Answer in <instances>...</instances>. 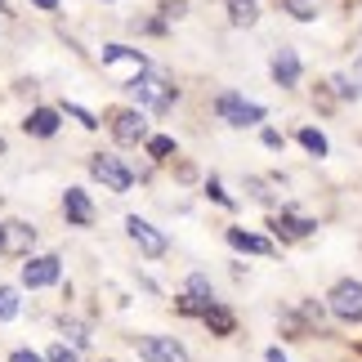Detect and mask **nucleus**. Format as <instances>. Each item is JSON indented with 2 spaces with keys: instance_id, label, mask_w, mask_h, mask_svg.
Instances as JSON below:
<instances>
[{
  "instance_id": "obj_15",
  "label": "nucleus",
  "mask_w": 362,
  "mask_h": 362,
  "mask_svg": "<svg viewBox=\"0 0 362 362\" xmlns=\"http://www.w3.org/2000/svg\"><path fill=\"white\" fill-rule=\"evenodd\" d=\"M273 228L282 233V238H309L317 224H313V219H304V215H277V219H273Z\"/></svg>"
},
{
  "instance_id": "obj_7",
  "label": "nucleus",
  "mask_w": 362,
  "mask_h": 362,
  "mask_svg": "<svg viewBox=\"0 0 362 362\" xmlns=\"http://www.w3.org/2000/svg\"><path fill=\"white\" fill-rule=\"evenodd\" d=\"M125 233H130V242H134L139 250H144L148 259H161V255H165V238H161V233L148 224V219L130 215V219H125Z\"/></svg>"
},
{
  "instance_id": "obj_26",
  "label": "nucleus",
  "mask_w": 362,
  "mask_h": 362,
  "mask_svg": "<svg viewBox=\"0 0 362 362\" xmlns=\"http://www.w3.org/2000/svg\"><path fill=\"white\" fill-rule=\"evenodd\" d=\"M331 86H336V90L344 94V99H358V94H362V90L354 86V81H349V76H336V81H331Z\"/></svg>"
},
{
  "instance_id": "obj_21",
  "label": "nucleus",
  "mask_w": 362,
  "mask_h": 362,
  "mask_svg": "<svg viewBox=\"0 0 362 362\" xmlns=\"http://www.w3.org/2000/svg\"><path fill=\"white\" fill-rule=\"evenodd\" d=\"M13 313H18V291H13V286H0V322H9Z\"/></svg>"
},
{
  "instance_id": "obj_19",
  "label": "nucleus",
  "mask_w": 362,
  "mask_h": 362,
  "mask_svg": "<svg viewBox=\"0 0 362 362\" xmlns=\"http://www.w3.org/2000/svg\"><path fill=\"white\" fill-rule=\"evenodd\" d=\"M300 144L309 148L313 157H327V134H322V130H313V125H304V130H300Z\"/></svg>"
},
{
  "instance_id": "obj_8",
  "label": "nucleus",
  "mask_w": 362,
  "mask_h": 362,
  "mask_svg": "<svg viewBox=\"0 0 362 362\" xmlns=\"http://www.w3.org/2000/svg\"><path fill=\"white\" fill-rule=\"evenodd\" d=\"M112 134L121 144H139V139H148V121L139 107H117L112 112Z\"/></svg>"
},
{
  "instance_id": "obj_3",
  "label": "nucleus",
  "mask_w": 362,
  "mask_h": 362,
  "mask_svg": "<svg viewBox=\"0 0 362 362\" xmlns=\"http://www.w3.org/2000/svg\"><path fill=\"white\" fill-rule=\"evenodd\" d=\"M134 349H139L144 362H188V349L179 340H170V336H139Z\"/></svg>"
},
{
  "instance_id": "obj_33",
  "label": "nucleus",
  "mask_w": 362,
  "mask_h": 362,
  "mask_svg": "<svg viewBox=\"0 0 362 362\" xmlns=\"http://www.w3.org/2000/svg\"><path fill=\"white\" fill-rule=\"evenodd\" d=\"M269 362H286V358H282V349H269Z\"/></svg>"
},
{
  "instance_id": "obj_31",
  "label": "nucleus",
  "mask_w": 362,
  "mask_h": 362,
  "mask_svg": "<svg viewBox=\"0 0 362 362\" xmlns=\"http://www.w3.org/2000/svg\"><path fill=\"white\" fill-rule=\"evenodd\" d=\"M32 5H40V9H59V0H32Z\"/></svg>"
},
{
  "instance_id": "obj_30",
  "label": "nucleus",
  "mask_w": 362,
  "mask_h": 362,
  "mask_svg": "<svg viewBox=\"0 0 362 362\" xmlns=\"http://www.w3.org/2000/svg\"><path fill=\"white\" fill-rule=\"evenodd\" d=\"M264 148H282V134H277V130H264Z\"/></svg>"
},
{
  "instance_id": "obj_20",
  "label": "nucleus",
  "mask_w": 362,
  "mask_h": 362,
  "mask_svg": "<svg viewBox=\"0 0 362 362\" xmlns=\"http://www.w3.org/2000/svg\"><path fill=\"white\" fill-rule=\"evenodd\" d=\"M282 9L291 13V18H300V23H313L317 18V5H313V0H282Z\"/></svg>"
},
{
  "instance_id": "obj_27",
  "label": "nucleus",
  "mask_w": 362,
  "mask_h": 362,
  "mask_svg": "<svg viewBox=\"0 0 362 362\" xmlns=\"http://www.w3.org/2000/svg\"><path fill=\"white\" fill-rule=\"evenodd\" d=\"M67 112H72V117H76L81 125H86V130H94V125H99V121H94V117L86 112V107H76V103H72V107H67Z\"/></svg>"
},
{
  "instance_id": "obj_25",
  "label": "nucleus",
  "mask_w": 362,
  "mask_h": 362,
  "mask_svg": "<svg viewBox=\"0 0 362 362\" xmlns=\"http://www.w3.org/2000/svg\"><path fill=\"white\" fill-rule=\"evenodd\" d=\"M45 362H76V354L67 349V344H54V349L45 354Z\"/></svg>"
},
{
  "instance_id": "obj_17",
  "label": "nucleus",
  "mask_w": 362,
  "mask_h": 362,
  "mask_svg": "<svg viewBox=\"0 0 362 362\" xmlns=\"http://www.w3.org/2000/svg\"><path fill=\"white\" fill-rule=\"evenodd\" d=\"M228 18H233V27H250V23L259 18L255 0H228Z\"/></svg>"
},
{
  "instance_id": "obj_1",
  "label": "nucleus",
  "mask_w": 362,
  "mask_h": 362,
  "mask_svg": "<svg viewBox=\"0 0 362 362\" xmlns=\"http://www.w3.org/2000/svg\"><path fill=\"white\" fill-rule=\"evenodd\" d=\"M103 67H107V72H112V76L121 81V86H134V81L148 72V59H144L139 49H125V45H107V49H103Z\"/></svg>"
},
{
  "instance_id": "obj_2",
  "label": "nucleus",
  "mask_w": 362,
  "mask_h": 362,
  "mask_svg": "<svg viewBox=\"0 0 362 362\" xmlns=\"http://www.w3.org/2000/svg\"><path fill=\"white\" fill-rule=\"evenodd\" d=\"M90 175L99 179L107 192H130V170H125L121 157H112V152H94V157H90Z\"/></svg>"
},
{
  "instance_id": "obj_22",
  "label": "nucleus",
  "mask_w": 362,
  "mask_h": 362,
  "mask_svg": "<svg viewBox=\"0 0 362 362\" xmlns=\"http://www.w3.org/2000/svg\"><path fill=\"white\" fill-rule=\"evenodd\" d=\"M175 152V139H165V134H157V139H148V157H157V161H165Z\"/></svg>"
},
{
  "instance_id": "obj_23",
  "label": "nucleus",
  "mask_w": 362,
  "mask_h": 362,
  "mask_svg": "<svg viewBox=\"0 0 362 362\" xmlns=\"http://www.w3.org/2000/svg\"><path fill=\"white\" fill-rule=\"evenodd\" d=\"M63 336L72 340V354H76V349H86V344H90V331L81 327V322H67V327H63Z\"/></svg>"
},
{
  "instance_id": "obj_13",
  "label": "nucleus",
  "mask_w": 362,
  "mask_h": 362,
  "mask_svg": "<svg viewBox=\"0 0 362 362\" xmlns=\"http://www.w3.org/2000/svg\"><path fill=\"white\" fill-rule=\"evenodd\" d=\"M23 130H27V134H40V139H49L54 130H59V112H54V107H36V112L23 121Z\"/></svg>"
},
{
  "instance_id": "obj_32",
  "label": "nucleus",
  "mask_w": 362,
  "mask_h": 362,
  "mask_svg": "<svg viewBox=\"0 0 362 362\" xmlns=\"http://www.w3.org/2000/svg\"><path fill=\"white\" fill-rule=\"evenodd\" d=\"M354 86L362 90V59H358V67H354Z\"/></svg>"
},
{
  "instance_id": "obj_9",
  "label": "nucleus",
  "mask_w": 362,
  "mask_h": 362,
  "mask_svg": "<svg viewBox=\"0 0 362 362\" xmlns=\"http://www.w3.org/2000/svg\"><path fill=\"white\" fill-rule=\"evenodd\" d=\"M211 304H215L211 282H206L202 273H192V277H188V286H184V296H179V313H206Z\"/></svg>"
},
{
  "instance_id": "obj_16",
  "label": "nucleus",
  "mask_w": 362,
  "mask_h": 362,
  "mask_svg": "<svg viewBox=\"0 0 362 362\" xmlns=\"http://www.w3.org/2000/svg\"><path fill=\"white\" fill-rule=\"evenodd\" d=\"M202 322H206V327H211V331H215V336H233V327H238V322H233V313L224 309V304H211V309H206V313H202Z\"/></svg>"
},
{
  "instance_id": "obj_6",
  "label": "nucleus",
  "mask_w": 362,
  "mask_h": 362,
  "mask_svg": "<svg viewBox=\"0 0 362 362\" xmlns=\"http://www.w3.org/2000/svg\"><path fill=\"white\" fill-rule=\"evenodd\" d=\"M331 313L344 322H362V282H336L331 286Z\"/></svg>"
},
{
  "instance_id": "obj_12",
  "label": "nucleus",
  "mask_w": 362,
  "mask_h": 362,
  "mask_svg": "<svg viewBox=\"0 0 362 362\" xmlns=\"http://www.w3.org/2000/svg\"><path fill=\"white\" fill-rule=\"evenodd\" d=\"M63 215L72 219L76 228H90L94 224V206H90V197L81 188H67V197H63Z\"/></svg>"
},
{
  "instance_id": "obj_11",
  "label": "nucleus",
  "mask_w": 362,
  "mask_h": 362,
  "mask_svg": "<svg viewBox=\"0 0 362 362\" xmlns=\"http://www.w3.org/2000/svg\"><path fill=\"white\" fill-rule=\"evenodd\" d=\"M273 81H277L282 90H291V86L300 81V54H296V49L282 45V49L273 54Z\"/></svg>"
},
{
  "instance_id": "obj_14",
  "label": "nucleus",
  "mask_w": 362,
  "mask_h": 362,
  "mask_svg": "<svg viewBox=\"0 0 362 362\" xmlns=\"http://www.w3.org/2000/svg\"><path fill=\"white\" fill-rule=\"evenodd\" d=\"M228 242L238 246V250H246V255H273V242H264V238H255V233H242V228H228Z\"/></svg>"
},
{
  "instance_id": "obj_29",
  "label": "nucleus",
  "mask_w": 362,
  "mask_h": 362,
  "mask_svg": "<svg viewBox=\"0 0 362 362\" xmlns=\"http://www.w3.org/2000/svg\"><path fill=\"white\" fill-rule=\"evenodd\" d=\"M211 197H215L219 206H233V197H228V192H224V188H219V184H215V179H211Z\"/></svg>"
},
{
  "instance_id": "obj_18",
  "label": "nucleus",
  "mask_w": 362,
  "mask_h": 362,
  "mask_svg": "<svg viewBox=\"0 0 362 362\" xmlns=\"http://www.w3.org/2000/svg\"><path fill=\"white\" fill-rule=\"evenodd\" d=\"M32 242H36V233L27 228V224H9V228H5V246H9V250H27Z\"/></svg>"
},
{
  "instance_id": "obj_24",
  "label": "nucleus",
  "mask_w": 362,
  "mask_h": 362,
  "mask_svg": "<svg viewBox=\"0 0 362 362\" xmlns=\"http://www.w3.org/2000/svg\"><path fill=\"white\" fill-rule=\"evenodd\" d=\"M184 9H188V0H161V13H165V18H184Z\"/></svg>"
},
{
  "instance_id": "obj_28",
  "label": "nucleus",
  "mask_w": 362,
  "mask_h": 362,
  "mask_svg": "<svg viewBox=\"0 0 362 362\" xmlns=\"http://www.w3.org/2000/svg\"><path fill=\"white\" fill-rule=\"evenodd\" d=\"M9 362H45L40 354H32V349H13V358Z\"/></svg>"
},
{
  "instance_id": "obj_5",
  "label": "nucleus",
  "mask_w": 362,
  "mask_h": 362,
  "mask_svg": "<svg viewBox=\"0 0 362 362\" xmlns=\"http://www.w3.org/2000/svg\"><path fill=\"white\" fill-rule=\"evenodd\" d=\"M215 112L224 117L228 125H255V121H264V107L259 103H246L242 94H219V99H215Z\"/></svg>"
},
{
  "instance_id": "obj_34",
  "label": "nucleus",
  "mask_w": 362,
  "mask_h": 362,
  "mask_svg": "<svg viewBox=\"0 0 362 362\" xmlns=\"http://www.w3.org/2000/svg\"><path fill=\"white\" fill-rule=\"evenodd\" d=\"M0 250H5V228H0Z\"/></svg>"
},
{
  "instance_id": "obj_4",
  "label": "nucleus",
  "mask_w": 362,
  "mask_h": 362,
  "mask_svg": "<svg viewBox=\"0 0 362 362\" xmlns=\"http://www.w3.org/2000/svg\"><path fill=\"white\" fill-rule=\"evenodd\" d=\"M130 90L139 94V103H144L148 112H165V107L175 103V86H170V81H161V76H139Z\"/></svg>"
},
{
  "instance_id": "obj_10",
  "label": "nucleus",
  "mask_w": 362,
  "mask_h": 362,
  "mask_svg": "<svg viewBox=\"0 0 362 362\" xmlns=\"http://www.w3.org/2000/svg\"><path fill=\"white\" fill-rule=\"evenodd\" d=\"M23 282L27 286H54L59 282V255H36L23 264Z\"/></svg>"
}]
</instances>
